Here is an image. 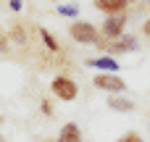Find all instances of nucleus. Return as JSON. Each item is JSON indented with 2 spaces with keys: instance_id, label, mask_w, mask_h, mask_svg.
<instances>
[{
  "instance_id": "nucleus-14",
  "label": "nucleus",
  "mask_w": 150,
  "mask_h": 142,
  "mask_svg": "<svg viewBox=\"0 0 150 142\" xmlns=\"http://www.w3.org/2000/svg\"><path fill=\"white\" fill-rule=\"evenodd\" d=\"M40 111H42L45 116H53V103H50L47 97H42V100H40Z\"/></svg>"
},
{
  "instance_id": "nucleus-6",
  "label": "nucleus",
  "mask_w": 150,
  "mask_h": 142,
  "mask_svg": "<svg viewBox=\"0 0 150 142\" xmlns=\"http://www.w3.org/2000/svg\"><path fill=\"white\" fill-rule=\"evenodd\" d=\"M92 5L103 16H119V13H127V8H129L124 0H92Z\"/></svg>"
},
{
  "instance_id": "nucleus-20",
  "label": "nucleus",
  "mask_w": 150,
  "mask_h": 142,
  "mask_svg": "<svg viewBox=\"0 0 150 142\" xmlns=\"http://www.w3.org/2000/svg\"><path fill=\"white\" fill-rule=\"evenodd\" d=\"M0 142H5V137H3V134H0Z\"/></svg>"
},
{
  "instance_id": "nucleus-21",
  "label": "nucleus",
  "mask_w": 150,
  "mask_h": 142,
  "mask_svg": "<svg viewBox=\"0 0 150 142\" xmlns=\"http://www.w3.org/2000/svg\"><path fill=\"white\" fill-rule=\"evenodd\" d=\"M42 142H55V140H42Z\"/></svg>"
},
{
  "instance_id": "nucleus-13",
  "label": "nucleus",
  "mask_w": 150,
  "mask_h": 142,
  "mask_svg": "<svg viewBox=\"0 0 150 142\" xmlns=\"http://www.w3.org/2000/svg\"><path fill=\"white\" fill-rule=\"evenodd\" d=\"M116 142H145V140H142L140 132H127V134H121Z\"/></svg>"
},
{
  "instance_id": "nucleus-12",
  "label": "nucleus",
  "mask_w": 150,
  "mask_h": 142,
  "mask_svg": "<svg viewBox=\"0 0 150 142\" xmlns=\"http://www.w3.org/2000/svg\"><path fill=\"white\" fill-rule=\"evenodd\" d=\"M58 13H61V16H66V18H74V16L79 13V5H76V3H66V5H58Z\"/></svg>"
},
{
  "instance_id": "nucleus-4",
  "label": "nucleus",
  "mask_w": 150,
  "mask_h": 142,
  "mask_svg": "<svg viewBox=\"0 0 150 142\" xmlns=\"http://www.w3.org/2000/svg\"><path fill=\"white\" fill-rule=\"evenodd\" d=\"M92 84H95L98 90L108 92V95H121V92H127V79L119 76V74H103V71H98V74L92 76Z\"/></svg>"
},
{
  "instance_id": "nucleus-18",
  "label": "nucleus",
  "mask_w": 150,
  "mask_h": 142,
  "mask_svg": "<svg viewBox=\"0 0 150 142\" xmlns=\"http://www.w3.org/2000/svg\"><path fill=\"white\" fill-rule=\"evenodd\" d=\"M124 3H127V5H129V3H137V0H124Z\"/></svg>"
},
{
  "instance_id": "nucleus-8",
  "label": "nucleus",
  "mask_w": 150,
  "mask_h": 142,
  "mask_svg": "<svg viewBox=\"0 0 150 142\" xmlns=\"http://www.w3.org/2000/svg\"><path fill=\"white\" fill-rule=\"evenodd\" d=\"M105 105H108L111 111H116V113H132V111H134V103H132L129 97H121V95L105 97Z\"/></svg>"
},
{
  "instance_id": "nucleus-11",
  "label": "nucleus",
  "mask_w": 150,
  "mask_h": 142,
  "mask_svg": "<svg viewBox=\"0 0 150 142\" xmlns=\"http://www.w3.org/2000/svg\"><path fill=\"white\" fill-rule=\"evenodd\" d=\"M11 40H13V42H21V45L26 42V29H24V24H13V26H11Z\"/></svg>"
},
{
  "instance_id": "nucleus-16",
  "label": "nucleus",
  "mask_w": 150,
  "mask_h": 142,
  "mask_svg": "<svg viewBox=\"0 0 150 142\" xmlns=\"http://www.w3.org/2000/svg\"><path fill=\"white\" fill-rule=\"evenodd\" d=\"M0 50H8V34L0 32Z\"/></svg>"
},
{
  "instance_id": "nucleus-10",
  "label": "nucleus",
  "mask_w": 150,
  "mask_h": 142,
  "mask_svg": "<svg viewBox=\"0 0 150 142\" xmlns=\"http://www.w3.org/2000/svg\"><path fill=\"white\" fill-rule=\"evenodd\" d=\"M37 34H40V40L45 42V47H47L50 53H58V40H55V37H53V34H50V32L45 29V26H42V29H40Z\"/></svg>"
},
{
  "instance_id": "nucleus-9",
  "label": "nucleus",
  "mask_w": 150,
  "mask_h": 142,
  "mask_svg": "<svg viewBox=\"0 0 150 142\" xmlns=\"http://www.w3.org/2000/svg\"><path fill=\"white\" fill-rule=\"evenodd\" d=\"M55 142H82V129H79V124H74V121L63 124Z\"/></svg>"
},
{
  "instance_id": "nucleus-2",
  "label": "nucleus",
  "mask_w": 150,
  "mask_h": 142,
  "mask_svg": "<svg viewBox=\"0 0 150 142\" xmlns=\"http://www.w3.org/2000/svg\"><path fill=\"white\" fill-rule=\"evenodd\" d=\"M50 92H53V97H58L63 103H71V100L79 97V84L66 74H55L50 79Z\"/></svg>"
},
{
  "instance_id": "nucleus-22",
  "label": "nucleus",
  "mask_w": 150,
  "mask_h": 142,
  "mask_svg": "<svg viewBox=\"0 0 150 142\" xmlns=\"http://www.w3.org/2000/svg\"><path fill=\"white\" fill-rule=\"evenodd\" d=\"M148 42H150V40H148Z\"/></svg>"
},
{
  "instance_id": "nucleus-7",
  "label": "nucleus",
  "mask_w": 150,
  "mask_h": 142,
  "mask_svg": "<svg viewBox=\"0 0 150 142\" xmlns=\"http://www.w3.org/2000/svg\"><path fill=\"white\" fill-rule=\"evenodd\" d=\"M87 66H92V69H98V71H103V74H119V69H121L113 55H98V58L87 61Z\"/></svg>"
},
{
  "instance_id": "nucleus-19",
  "label": "nucleus",
  "mask_w": 150,
  "mask_h": 142,
  "mask_svg": "<svg viewBox=\"0 0 150 142\" xmlns=\"http://www.w3.org/2000/svg\"><path fill=\"white\" fill-rule=\"evenodd\" d=\"M3 121H5V119H3V116H0V126H3Z\"/></svg>"
},
{
  "instance_id": "nucleus-5",
  "label": "nucleus",
  "mask_w": 150,
  "mask_h": 142,
  "mask_svg": "<svg viewBox=\"0 0 150 142\" xmlns=\"http://www.w3.org/2000/svg\"><path fill=\"white\" fill-rule=\"evenodd\" d=\"M127 21H129V16H127V13L105 16V18H103V24L98 26V29H100V37H103V40H119V37L127 32Z\"/></svg>"
},
{
  "instance_id": "nucleus-15",
  "label": "nucleus",
  "mask_w": 150,
  "mask_h": 142,
  "mask_svg": "<svg viewBox=\"0 0 150 142\" xmlns=\"http://www.w3.org/2000/svg\"><path fill=\"white\" fill-rule=\"evenodd\" d=\"M8 5H11V11H13V13H18V11L24 8V0H8Z\"/></svg>"
},
{
  "instance_id": "nucleus-3",
  "label": "nucleus",
  "mask_w": 150,
  "mask_h": 142,
  "mask_svg": "<svg viewBox=\"0 0 150 142\" xmlns=\"http://www.w3.org/2000/svg\"><path fill=\"white\" fill-rule=\"evenodd\" d=\"M140 47V40L134 34H121L119 40H100L98 50H103V55H119V53H134Z\"/></svg>"
},
{
  "instance_id": "nucleus-1",
  "label": "nucleus",
  "mask_w": 150,
  "mask_h": 142,
  "mask_svg": "<svg viewBox=\"0 0 150 142\" xmlns=\"http://www.w3.org/2000/svg\"><path fill=\"white\" fill-rule=\"evenodd\" d=\"M69 37L74 42H79V45H92V47H98V42L103 40L100 37V29L92 21H82V18H74L69 24Z\"/></svg>"
},
{
  "instance_id": "nucleus-17",
  "label": "nucleus",
  "mask_w": 150,
  "mask_h": 142,
  "mask_svg": "<svg viewBox=\"0 0 150 142\" xmlns=\"http://www.w3.org/2000/svg\"><path fill=\"white\" fill-rule=\"evenodd\" d=\"M142 34H148V40H150V18L142 21Z\"/></svg>"
}]
</instances>
